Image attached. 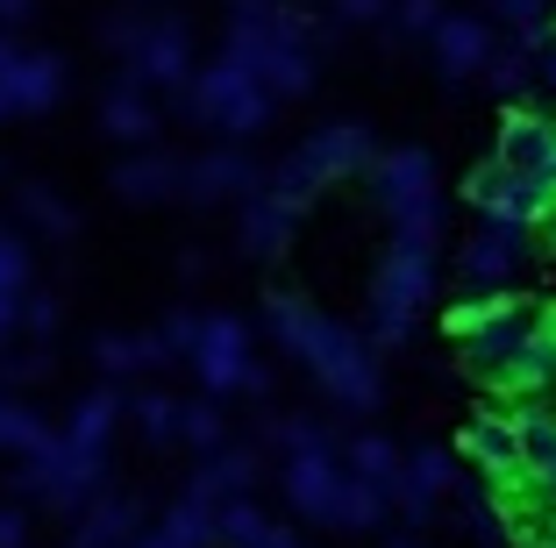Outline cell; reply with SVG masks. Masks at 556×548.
Instances as JSON below:
<instances>
[{
	"instance_id": "1",
	"label": "cell",
	"mask_w": 556,
	"mask_h": 548,
	"mask_svg": "<svg viewBox=\"0 0 556 548\" xmlns=\"http://www.w3.org/2000/svg\"><path fill=\"white\" fill-rule=\"evenodd\" d=\"M264 328L278 335V349H286V356H300V371H307L336 406H350V413H371V406L386 399V371H378L371 342L350 335V328L328 321V314H314L307 300H293V292H271Z\"/></svg>"
},
{
	"instance_id": "2",
	"label": "cell",
	"mask_w": 556,
	"mask_h": 548,
	"mask_svg": "<svg viewBox=\"0 0 556 548\" xmlns=\"http://www.w3.org/2000/svg\"><path fill=\"white\" fill-rule=\"evenodd\" d=\"M278 484H286V506H293V513L321 520V527H336V534H371L378 520L393 513L371 484L350 477L343 442L336 435L307 442V449H293V456H278Z\"/></svg>"
},
{
	"instance_id": "3",
	"label": "cell",
	"mask_w": 556,
	"mask_h": 548,
	"mask_svg": "<svg viewBox=\"0 0 556 548\" xmlns=\"http://www.w3.org/2000/svg\"><path fill=\"white\" fill-rule=\"evenodd\" d=\"M549 328V307L542 300H485L478 307V321L457 335V349H464V371L471 378H485V385H500V392H514V378H521V364H528V349H535V335Z\"/></svg>"
},
{
	"instance_id": "4",
	"label": "cell",
	"mask_w": 556,
	"mask_h": 548,
	"mask_svg": "<svg viewBox=\"0 0 556 548\" xmlns=\"http://www.w3.org/2000/svg\"><path fill=\"white\" fill-rule=\"evenodd\" d=\"M371 193L393 221V250H435L442 242V193L428 150H386L371 164Z\"/></svg>"
},
{
	"instance_id": "5",
	"label": "cell",
	"mask_w": 556,
	"mask_h": 548,
	"mask_svg": "<svg viewBox=\"0 0 556 548\" xmlns=\"http://www.w3.org/2000/svg\"><path fill=\"white\" fill-rule=\"evenodd\" d=\"M186 107H193L200 129H222V136H257L264 122H271V93L257 86V72L236 58V50H222L207 72H193V86H186Z\"/></svg>"
},
{
	"instance_id": "6",
	"label": "cell",
	"mask_w": 556,
	"mask_h": 548,
	"mask_svg": "<svg viewBox=\"0 0 556 548\" xmlns=\"http://www.w3.org/2000/svg\"><path fill=\"white\" fill-rule=\"evenodd\" d=\"M435 300V250H393L371 278V342L393 349L421 328V307Z\"/></svg>"
},
{
	"instance_id": "7",
	"label": "cell",
	"mask_w": 556,
	"mask_h": 548,
	"mask_svg": "<svg viewBox=\"0 0 556 548\" xmlns=\"http://www.w3.org/2000/svg\"><path fill=\"white\" fill-rule=\"evenodd\" d=\"M535 264V228L521 221H478L457 250V292L464 300H507V285Z\"/></svg>"
},
{
	"instance_id": "8",
	"label": "cell",
	"mask_w": 556,
	"mask_h": 548,
	"mask_svg": "<svg viewBox=\"0 0 556 548\" xmlns=\"http://www.w3.org/2000/svg\"><path fill=\"white\" fill-rule=\"evenodd\" d=\"M186 364L200 371L207 399L264 392V364H257V349H250V328L236 321V314H207V321H200V342H193V356H186Z\"/></svg>"
},
{
	"instance_id": "9",
	"label": "cell",
	"mask_w": 556,
	"mask_h": 548,
	"mask_svg": "<svg viewBox=\"0 0 556 548\" xmlns=\"http://www.w3.org/2000/svg\"><path fill=\"white\" fill-rule=\"evenodd\" d=\"M100 477H108V470L86 463V456H72L65 435H43L29 456H22V492H29V499H43L50 513H72V520L100 499Z\"/></svg>"
},
{
	"instance_id": "10",
	"label": "cell",
	"mask_w": 556,
	"mask_h": 548,
	"mask_svg": "<svg viewBox=\"0 0 556 548\" xmlns=\"http://www.w3.org/2000/svg\"><path fill=\"white\" fill-rule=\"evenodd\" d=\"M129 86H143V93H186L193 86V36H186L179 15H143V29H136L129 43Z\"/></svg>"
},
{
	"instance_id": "11",
	"label": "cell",
	"mask_w": 556,
	"mask_h": 548,
	"mask_svg": "<svg viewBox=\"0 0 556 548\" xmlns=\"http://www.w3.org/2000/svg\"><path fill=\"white\" fill-rule=\"evenodd\" d=\"M65 100V58L58 50H29L0 29V122H22V114H43Z\"/></svg>"
},
{
	"instance_id": "12",
	"label": "cell",
	"mask_w": 556,
	"mask_h": 548,
	"mask_svg": "<svg viewBox=\"0 0 556 548\" xmlns=\"http://www.w3.org/2000/svg\"><path fill=\"white\" fill-rule=\"evenodd\" d=\"M464 193H471V207H478V214H492V221L542 228V221L556 214V193H549V186H535V178L507 171L500 157H492V164H478V171L464 178Z\"/></svg>"
},
{
	"instance_id": "13",
	"label": "cell",
	"mask_w": 556,
	"mask_h": 548,
	"mask_svg": "<svg viewBox=\"0 0 556 548\" xmlns=\"http://www.w3.org/2000/svg\"><path fill=\"white\" fill-rule=\"evenodd\" d=\"M293 157L307 164V178H314V186H336V178L371 171V164H378V150H371V129H364V122H321V129H314L307 143L293 150Z\"/></svg>"
},
{
	"instance_id": "14",
	"label": "cell",
	"mask_w": 556,
	"mask_h": 548,
	"mask_svg": "<svg viewBox=\"0 0 556 548\" xmlns=\"http://www.w3.org/2000/svg\"><path fill=\"white\" fill-rule=\"evenodd\" d=\"M264 193V171L243 150H207V157H186V200L200 207H243Z\"/></svg>"
},
{
	"instance_id": "15",
	"label": "cell",
	"mask_w": 556,
	"mask_h": 548,
	"mask_svg": "<svg viewBox=\"0 0 556 548\" xmlns=\"http://www.w3.org/2000/svg\"><path fill=\"white\" fill-rule=\"evenodd\" d=\"M428 43H435L442 79L464 86V79H485V58L500 50V36H492V22H485V15H442Z\"/></svg>"
},
{
	"instance_id": "16",
	"label": "cell",
	"mask_w": 556,
	"mask_h": 548,
	"mask_svg": "<svg viewBox=\"0 0 556 548\" xmlns=\"http://www.w3.org/2000/svg\"><path fill=\"white\" fill-rule=\"evenodd\" d=\"M122 413H129V399H122L115 385H100V392H86V399L72 406V420L58 428V435H65V449H72V456H86V463L108 470V449H115Z\"/></svg>"
},
{
	"instance_id": "17",
	"label": "cell",
	"mask_w": 556,
	"mask_h": 548,
	"mask_svg": "<svg viewBox=\"0 0 556 548\" xmlns=\"http://www.w3.org/2000/svg\"><path fill=\"white\" fill-rule=\"evenodd\" d=\"M250 484H257V456L236 449V442H222V449L200 456L193 484H186V499H200V506H214V513H222V506L250 499Z\"/></svg>"
},
{
	"instance_id": "18",
	"label": "cell",
	"mask_w": 556,
	"mask_h": 548,
	"mask_svg": "<svg viewBox=\"0 0 556 548\" xmlns=\"http://www.w3.org/2000/svg\"><path fill=\"white\" fill-rule=\"evenodd\" d=\"M450 484H457V463H450V449H435V442H428V449H407V492H400L393 513L421 527V520L442 506V492H450Z\"/></svg>"
},
{
	"instance_id": "19",
	"label": "cell",
	"mask_w": 556,
	"mask_h": 548,
	"mask_svg": "<svg viewBox=\"0 0 556 548\" xmlns=\"http://www.w3.org/2000/svg\"><path fill=\"white\" fill-rule=\"evenodd\" d=\"M343 463H350V477L371 484L386 506H400V492H407V449H393L386 435H357V442H343Z\"/></svg>"
},
{
	"instance_id": "20",
	"label": "cell",
	"mask_w": 556,
	"mask_h": 548,
	"mask_svg": "<svg viewBox=\"0 0 556 548\" xmlns=\"http://www.w3.org/2000/svg\"><path fill=\"white\" fill-rule=\"evenodd\" d=\"M464 456H471L478 470H492L500 484H521V435H514L507 413H478L471 428H464Z\"/></svg>"
},
{
	"instance_id": "21",
	"label": "cell",
	"mask_w": 556,
	"mask_h": 548,
	"mask_svg": "<svg viewBox=\"0 0 556 548\" xmlns=\"http://www.w3.org/2000/svg\"><path fill=\"white\" fill-rule=\"evenodd\" d=\"M122 200H136V207H157V200H186V157H164V150H143V157H129L115 171Z\"/></svg>"
},
{
	"instance_id": "22",
	"label": "cell",
	"mask_w": 556,
	"mask_h": 548,
	"mask_svg": "<svg viewBox=\"0 0 556 548\" xmlns=\"http://www.w3.org/2000/svg\"><path fill=\"white\" fill-rule=\"evenodd\" d=\"M214 541H222V548H300L293 527H278V513H264V506H250V499L222 506V520H214Z\"/></svg>"
},
{
	"instance_id": "23",
	"label": "cell",
	"mask_w": 556,
	"mask_h": 548,
	"mask_svg": "<svg viewBox=\"0 0 556 548\" xmlns=\"http://www.w3.org/2000/svg\"><path fill=\"white\" fill-rule=\"evenodd\" d=\"M29 242L15 235V228L0 221V342L22 328V300H29Z\"/></svg>"
},
{
	"instance_id": "24",
	"label": "cell",
	"mask_w": 556,
	"mask_h": 548,
	"mask_svg": "<svg viewBox=\"0 0 556 548\" xmlns=\"http://www.w3.org/2000/svg\"><path fill=\"white\" fill-rule=\"evenodd\" d=\"M72 548H136V506L100 492L79 513V527H72Z\"/></svg>"
},
{
	"instance_id": "25",
	"label": "cell",
	"mask_w": 556,
	"mask_h": 548,
	"mask_svg": "<svg viewBox=\"0 0 556 548\" xmlns=\"http://www.w3.org/2000/svg\"><path fill=\"white\" fill-rule=\"evenodd\" d=\"M100 129L115 136V143H150L157 136V107H150L143 86H115V93L100 100Z\"/></svg>"
},
{
	"instance_id": "26",
	"label": "cell",
	"mask_w": 556,
	"mask_h": 548,
	"mask_svg": "<svg viewBox=\"0 0 556 548\" xmlns=\"http://www.w3.org/2000/svg\"><path fill=\"white\" fill-rule=\"evenodd\" d=\"M535 58H542V50H528V43H500V50L485 58V86L507 100V107L535 100Z\"/></svg>"
},
{
	"instance_id": "27",
	"label": "cell",
	"mask_w": 556,
	"mask_h": 548,
	"mask_svg": "<svg viewBox=\"0 0 556 548\" xmlns=\"http://www.w3.org/2000/svg\"><path fill=\"white\" fill-rule=\"evenodd\" d=\"M514 435H521V477H549L556 470V406H521Z\"/></svg>"
},
{
	"instance_id": "28",
	"label": "cell",
	"mask_w": 556,
	"mask_h": 548,
	"mask_svg": "<svg viewBox=\"0 0 556 548\" xmlns=\"http://www.w3.org/2000/svg\"><path fill=\"white\" fill-rule=\"evenodd\" d=\"M129 413H136V428H143L150 449H172V442L186 435V399H172V392H136Z\"/></svg>"
},
{
	"instance_id": "29",
	"label": "cell",
	"mask_w": 556,
	"mask_h": 548,
	"mask_svg": "<svg viewBox=\"0 0 556 548\" xmlns=\"http://www.w3.org/2000/svg\"><path fill=\"white\" fill-rule=\"evenodd\" d=\"M93 364L108 378H129V371H150V364H172V356H164L157 335H100L93 342Z\"/></svg>"
},
{
	"instance_id": "30",
	"label": "cell",
	"mask_w": 556,
	"mask_h": 548,
	"mask_svg": "<svg viewBox=\"0 0 556 548\" xmlns=\"http://www.w3.org/2000/svg\"><path fill=\"white\" fill-rule=\"evenodd\" d=\"M514 399H528V406H556V314H549V328L535 335V349H528L521 378H514Z\"/></svg>"
},
{
	"instance_id": "31",
	"label": "cell",
	"mask_w": 556,
	"mask_h": 548,
	"mask_svg": "<svg viewBox=\"0 0 556 548\" xmlns=\"http://www.w3.org/2000/svg\"><path fill=\"white\" fill-rule=\"evenodd\" d=\"M485 15L507 29V43H528V50H542L549 43V0H485Z\"/></svg>"
},
{
	"instance_id": "32",
	"label": "cell",
	"mask_w": 556,
	"mask_h": 548,
	"mask_svg": "<svg viewBox=\"0 0 556 548\" xmlns=\"http://www.w3.org/2000/svg\"><path fill=\"white\" fill-rule=\"evenodd\" d=\"M286 235H293V214H278L271 200H243V250L250 257H278L286 250Z\"/></svg>"
},
{
	"instance_id": "33",
	"label": "cell",
	"mask_w": 556,
	"mask_h": 548,
	"mask_svg": "<svg viewBox=\"0 0 556 548\" xmlns=\"http://www.w3.org/2000/svg\"><path fill=\"white\" fill-rule=\"evenodd\" d=\"M43 435H50L43 420H36L29 406L15 399V392H0V456H29V449H36Z\"/></svg>"
},
{
	"instance_id": "34",
	"label": "cell",
	"mask_w": 556,
	"mask_h": 548,
	"mask_svg": "<svg viewBox=\"0 0 556 548\" xmlns=\"http://www.w3.org/2000/svg\"><path fill=\"white\" fill-rule=\"evenodd\" d=\"M22 221H36V228H50V235H79V214L65 207L58 193H43V186H22Z\"/></svg>"
},
{
	"instance_id": "35",
	"label": "cell",
	"mask_w": 556,
	"mask_h": 548,
	"mask_svg": "<svg viewBox=\"0 0 556 548\" xmlns=\"http://www.w3.org/2000/svg\"><path fill=\"white\" fill-rule=\"evenodd\" d=\"M179 442H193L200 456L222 449V442H229V413H222V399H186V435Z\"/></svg>"
},
{
	"instance_id": "36",
	"label": "cell",
	"mask_w": 556,
	"mask_h": 548,
	"mask_svg": "<svg viewBox=\"0 0 556 548\" xmlns=\"http://www.w3.org/2000/svg\"><path fill=\"white\" fill-rule=\"evenodd\" d=\"M442 15H450L442 0H393V29H400V36H435Z\"/></svg>"
},
{
	"instance_id": "37",
	"label": "cell",
	"mask_w": 556,
	"mask_h": 548,
	"mask_svg": "<svg viewBox=\"0 0 556 548\" xmlns=\"http://www.w3.org/2000/svg\"><path fill=\"white\" fill-rule=\"evenodd\" d=\"M36 378H50L43 349H8V356H0V385H36Z\"/></svg>"
},
{
	"instance_id": "38",
	"label": "cell",
	"mask_w": 556,
	"mask_h": 548,
	"mask_svg": "<svg viewBox=\"0 0 556 548\" xmlns=\"http://www.w3.org/2000/svg\"><path fill=\"white\" fill-rule=\"evenodd\" d=\"M58 321H65V307H58L50 292H29V300H22V328H29L36 342H50V335H58Z\"/></svg>"
},
{
	"instance_id": "39",
	"label": "cell",
	"mask_w": 556,
	"mask_h": 548,
	"mask_svg": "<svg viewBox=\"0 0 556 548\" xmlns=\"http://www.w3.org/2000/svg\"><path fill=\"white\" fill-rule=\"evenodd\" d=\"M157 342H164V356H172V364H179V356H193V342H200V314H164Z\"/></svg>"
},
{
	"instance_id": "40",
	"label": "cell",
	"mask_w": 556,
	"mask_h": 548,
	"mask_svg": "<svg viewBox=\"0 0 556 548\" xmlns=\"http://www.w3.org/2000/svg\"><path fill=\"white\" fill-rule=\"evenodd\" d=\"M386 15H393V0H336V22H350V29H371Z\"/></svg>"
},
{
	"instance_id": "41",
	"label": "cell",
	"mask_w": 556,
	"mask_h": 548,
	"mask_svg": "<svg viewBox=\"0 0 556 548\" xmlns=\"http://www.w3.org/2000/svg\"><path fill=\"white\" fill-rule=\"evenodd\" d=\"M0 548H29V513L22 506H0Z\"/></svg>"
},
{
	"instance_id": "42",
	"label": "cell",
	"mask_w": 556,
	"mask_h": 548,
	"mask_svg": "<svg viewBox=\"0 0 556 548\" xmlns=\"http://www.w3.org/2000/svg\"><path fill=\"white\" fill-rule=\"evenodd\" d=\"M535 93H542V100L556 107V36L542 43V58H535Z\"/></svg>"
},
{
	"instance_id": "43",
	"label": "cell",
	"mask_w": 556,
	"mask_h": 548,
	"mask_svg": "<svg viewBox=\"0 0 556 548\" xmlns=\"http://www.w3.org/2000/svg\"><path fill=\"white\" fill-rule=\"evenodd\" d=\"M15 22H29V0H0V29H15Z\"/></svg>"
},
{
	"instance_id": "44",
	"label": "cell",
	"mask_w": 556,
	"mask_h": 548,
	"mask_svg": "<svg viewBox=\"0 0 556 548\" xmlns=\"http://www.w3.org/2000/svg\"><path fill=\"white\" fill-rule=\"evenodd\" d=\"M386 548H414V534H393V541H386Z\"/></svg>"
},
{
	"instance_id": "45",
	"label": "cell",
	"mask_w": 556,
	"mask_h": 548,
	"mask_svg": "<svg viewBox=\"0 0 556 548\" xmlns=\"http://www.w3.org/2000/svg\"><path fill=\"white\" fill-rule=\"evenodd\" d=\"M549 548H556V541H549Z\"/></svg>"
}]
</instances>
